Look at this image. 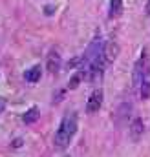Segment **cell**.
<instances>
[{
  "mask_svg": "<svg viewBox=\"0 0 150 157\" xmlns=\"http://www.w3.org/2000/svg\"><path fill=\"white\" fill-rule=\"evenodd\" d=\"M77 133V113L75 112H68L61 124H59V130L55 133V146L59 150H66L72 143V139L75 137Z\"/></svg>",
  "mask_w": 150,
  "mask_h": 157,
  "instance_id": "obj_1",
  "label": "cell"
},
{
  "mask_svg": "<svg viewBox=\"0 0 150 157\" xmlns=\"http://www.w3.org/2000/svg\"><path fill=\"white\" fill-rule=\"evenodd\" d=\"M150 68V59H148V51L143 49L141 51V57L137 59L136 66H134V75H132V80H134V91L139 93V88H141V80L145 77L147 70Z\"/></svg>",
  "mask_w": 150,
  "mask_h": 157,
  "instance_id": "obj_2",
  "label": "cell"
},
{
  "mask_svg": "<svg viewBox=\"0 0 150 157\" xmlns=\"http://www.w3.org/2000/svg\"><path fill=\"white\" fill-rule=\"evenodd\" d=\"M103 101H105V93H103V90H93L92 91V95L88 97V102H86V112L88 113H95V112H99L101 110V106H103Z\"/></svg>",
  "mask_w": 150,
  "mask_h": 157,
  "instance_id": "obj_3",
  "label": "cell"
},
{
  "mask_svg": "<svg viewBox=\"0 0 150 157\" xmlns=\"http://www.w3.org/2000/svg\"><path fill=\"white\" fill-rule=\"evenodd\" d=\"M46 68L49 73H57L59 68H61V53L57 49H51L48 53V59H46Z\"/></svg>",
  "mask_w": 150,
  "mask_h": 157,
  "instance_id": "obj_4",
  "label": "cell"
},
{
  "mask_svg": "<svg viewBox=\"0 0 150 157\" xmlns=\"http://www.w3.org/2000/svg\"><path fill=\"white\" fill-rule=\"evenodd\" d=\"M117 55H119V46H117V42H113V40L106 42V46H105V59H106L108 66L117 59Z\"/></svg>",
  "mask_w": 150,
  "mask_h": 157,
  "instance_id": "obj_5",
  "label": "cell"
},
{
  "mask_svg": "<svg viewBox=\"0 0 150 157\" xmlns=\"http://www.w3.org/2000/svg\"><path fill=\"white\" fill-rule=\"evenodd\" d=\"M143 132H145L143 121H141L139 117H136L134 121H132V128H130V135H132V139H134V141H139L141 135H143Z\"/></svg>",
  "mask_w": 150,
  "mask_h": 157,
  "instance_id": "obj_6",
  "label": "cell"
},
{
  "mask_svg": "<svg viewBox=\"0 0 150 157\" xmlns=\"http://www.w3.org/2000/svg\"><path fill=\"white\" fill-rule=\"evenodd\" d=\"M139 97H141L143 101L150 99V68L147 70L145 77H143V80H141V88H139Z\"/></svg>",
  "mask_w": 150,
  "mask_h": 157,
  "instance_id": "obj_7",
  "label": "cell"
},
{
  "mask_svg": "<svg viewBox=\"0 0 150 157\" xmlns=\"http://www.w3.org/2000/svg\"><path fill=\"white\" fill-rule=\"evenodd\" d=\"M40 75H42V68L37 64V66L30 68V70L24 73V80H26V82H31V84H35V82H38V80H40Z\"/></svg>",
  "mask_w": 150,
  "mask_h": 157,
  "instance_id": "obj_8",
  "label": "cell"
},
{
  "mask_svg": "<svg viewBox=\"0 0 150 157\" xmlns=\"http://www.w3.org/2000/svg\"><path fill=\"white\" fill-rule=\"evenodd\" d=\"M38 117H40V112H38L37 106H33V108H30L28 112H24V115H22V122L24 124H33V122H37Z\"/></svg>",
  "mask_w": 150,
  "mask_h": 157,
  "instance_id": "obj_9",
  "label": "cell"
},
{
  "mask_svg": "<svg viewBox=\"0 0 150 157\" xmlns=\"http://www.w3.org/2000/svg\"><path fill=\"white\" fill-rule=\"evenodd\" d=\"M121 13H123V0H110L108 17L110 18H117V17H121Z\"/></svg>",
  "mask_w": 150,
  "mask_h": 157,
  "instance_id": "obj_10",
  "label": "cell"
},
{
  "mask_svg": "<svg viewBox=\"0 0 150 157\" xmlns=\"http://www.w3.org/2000/svg\"><path fill=\"white\" fill-rule=\"evenodd\" d=\"M82 78H84V73H82V71H77L73 77L70 78V84H68V88H70V90L77 88V86L81 84V80H82Z\"/></svg>",
  "mask_w": 150,
  "mask_h": 157,
  "instance_id": "obj_11",
  "label": "cell"
},
{
  "mask_svg": "<svg viewBox=\"0 0 150 157\" xmlns=\"http://www.w3.org/2000/svg\"><path fill=\"white\" fill-rule=\"evenodd\" d=\"M6 110V99L4 97H0V115H2V112Z\"/></svg>",
  "mask_w": 150,
  "mask_h": 157,
  "instance_id": "obj_12",
  "label": "cell"
},
{
  "mask_svg": "<svg viewBox=\"0 0 150 157\" xmlns=\"http://www.w3.org/2000/svg\"><path fill=\"white\" fill-rule=\"evenodd\" d=\"M145 15L150 17V0H147V6H145Z\"/></svg>",
  "mask_w": 150,
  "mask_h": 157,
  "instance_id": "obj_13",
  "label": "cell"
}]
</instances>
